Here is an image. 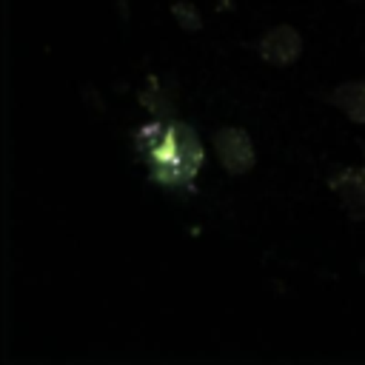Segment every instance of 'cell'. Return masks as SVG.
<instances>
[{
  "label": "cell",
  "mask_w": 365,
  "mask_h": 365,
  "mask_svg": "<svg viewBox=\"0 0 365 365\" xmlns=\"http://www.w3.org/2000/svg\"><path fill=\"white\" fill-rule=\"evenodd\" d=\"M134 148L151 168V182L163 188L191 185L205 165L197 131L180 120H151L134 131Z\"/></svg>",
  "instance_id": "cell-1"
},
{
  "label": "cell",
  "mask_w": 365,
  "mask_h": 365,
  "mask_svg": "<svg viewBox=\"0 0 365 365\" xmlns=\"http://www.w3.org/2000/svg\"><path fill=\"white\" fill-rule=\"evenodd\" d=\"M214 151L228 174H245L254 165V143L242 128H217Z\"/></svg>",
  "instance_id": "cell-2"
},
{
  "label": "cell",
  "mask_w": 365,
  "mask_h": 365,
  "mask_svg": "<svg viewBox=\"0 0 365 365\" xmlns=\"http://www.w3.org/2000/svg\"><path fill=\"white\" fill-rule=\"evenodd\" d=\"M257 51L271 66H291L302 54V37L294 26H274L257 40Z\"/></svg>",
  "instance_id": "cell-3"
},
{
  "label": "cell",
  "mask_w": 365,
  "mask_h": 365,
  "mask_svg": "<svg viewBox=\"0 0 365 365\" xmlns=\"http://www.w3.org/2000/svg\"><path fill=\"white\" fill-rule=\"evenodd\" d=\"M328 188L339 197L351 220H365V168H339L328 177Z\"/></svg>",
  "instance_id": "cell-4"
},
{
  "label": "cell",
  "mask_w": 365,
  "mask_h": 365,
  "mask_svg": "<svg viewBox=\"0 0 365 365\" xmlns=\"http://www.w3.org/2000/svg\"><path fill=\"white\" fill-rule=\"evenodd\" d=\"M331 106H336L351 123H365V80H348L325 97Z\"/></svg>",
  "instance_id": "cell-5"
},
{
  "label": "cell",
  "mask_w": 365,
  "mask_h": 365,
  "mask_svg": "<svg viewBox=\"0 0 365 365\" xmlns=\"http://www.w3.org/2000/svg\"><path fill=\"white\" fill-rule=\"evenodd\" d=\"M140 103H143L154 117H163V120H171V117H174V111H177V103H174L171 91L160 88L154 77L148 80V88L140 94Z\"/></svg>",
  "instance_id": "cell-6"
},
{
  "label": "cell",
  "mask_w": 365,
  "mask_h": 365,
  "mask_svg": "<svg viewBox=\"0 0 365 365\" xmlns=\"http://www.w3.org/2000/svg\"><path fill=\"white\" fill-rule=\"evenodd\" d=\"M171 14H174L177 26L185 29V31H200V29H202V17H200L197 6L188 3V0H177V3L171 6Z\"/></svg>",
  "instance_id": "cell-7"
}]
</instances>
